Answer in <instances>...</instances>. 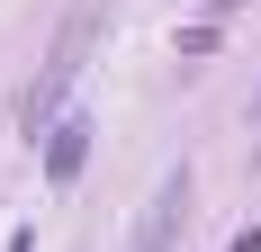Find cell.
Here are the masks:
<instances>
[{"label":"cell","mask_w":261,"mask_h":252,"mask_svg":"<svg viewBox=\"0 0 261 252\" xmlns=\"http://www.w3.org/2000/svg\"><path fill=\"white\" fill-rule=\"evenodd\" d=\"M99 27H108V0H81L72 18H63V36H54V54H45V72H36V90L18 99V126H27V135H54V126H63V99H72L81 63H90V45H99Z\"/></svg>","instance_id":"6da1fadb"},{"label":"cell","mask_w":261,"mask_h":252,"mask_svg":"<svg viewBox=\"0 0 261 252\" xmlns=\"http://www.w3.org/2000/svg\"><path fill=\"white\" fill-rule=\"evenodd\" d=\"M180 225H189V162H180V171H162V189H153V207H144V225H135L126 252H171Z\"/></svg>","instance_id":"7a4b0ae2"},{"label":"cell","mask_w":261,"mask_h":252,"mask_svg":"<svg viewBox=\"0 0 261 252\" xmlns=\"http://www.w3.org/2000/svg\"><path fill=\"white\" fill-rule=\"evenodd\" d=\"M81 162H90V117H63L54 144H45V180H72Z\"/></svg>","instance_id":"3957f363"},{"label":"cell","mask_w":261,"mask_h":252,"mask_svg":"<svg viewBox=\"0 0 261 252\" xmlns=\"http://www.w3.org/2000/svg\"><path fill=\"white\" fill-rule=\"evenodd\" d=\"M0 252H36V225H18V234H9V243H0Z\"/></svg>","instance_id":"277c9868"},{"label":"cell","mask_w":261,"mask_h":252,"mask_svg":"<svg viewBox=\"0 0 261 252\" xmlns=\"http://www.w3.org/2000/svg\"><path fill=\"white\" fill-rule=\"evenodd\" d=\"M225 252H261V225H243V234H234V243H225Z\"/></svg>","instance_id":"5b68a950"},{"label":"cell","mask_w":261,"mask_h":252,"mask_svg":"<svg viewBox=\"0 0 261 252\" xmlns=\"http://www.w3.org/2000/svg\"><path fill=\"white\" fill-rule=\"evenodd\" d=\"M225 9H243V0H207V18H225Z\"/></svg>","instance_id":"8992f818"},{"label":"cell","mask_w":261,"mask_h":252,"mask_svg":"<svg viewBox=\"0 0 261 252\" xmlns=\"http://www.w3.org/2000/svg\"><path fill=\"white\" fill-rule=\"evenodd\" d=\"M252 144H261V99H252Z\"/></svg>","instance_id":"52a82bcc"}]
</instances>
